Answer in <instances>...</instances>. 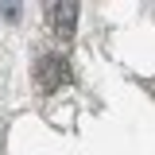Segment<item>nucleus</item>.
I'll use <instances>...</instances> for the list:
<instances>
[{"label":"nucleus","mask_w":155,"mask_h":155,"mask_svg":"<svg viewBox=\"0 0 155 155\" xmlns=\"http://www.w3.org/2000/svg\"><path fill=\"white\" fill-rule=\"evenodd\" d=\"M78 16H81V8H78L74 0H58L47 8V19H51V31H54L62 43H70L78 31Z\"/></svg>","instance_id":"obj_2"},{"label":"nucleus","mask_w":155,"mask_h":155,"mask_svg":"<svg viewBox=\"0 0 155 155\" xmlns=\"http://www.w3.org/2000/svg\"><path fill=\"white\" fill-rule=\"evenodd\" d=\"M31 78H35V89H39V93H54V89H62V85L70 81V62H66L62 54H43L35 62Z\"/></svg>","instance_id":"obj_1"},{"label":"nucleus","mask_w":155,"mask_h":155,"mask_svg":"<svg viewBox=\"0 0 155 155\" xmlns=\"http://www.w3.org/2000/svg\"><path fill=\"white\" fill-rule=\"evenodd\" d=\"M147 89H151V93H155V81H147Z\"/></svg>","instance_id":"obj_3"}]
</instances>
